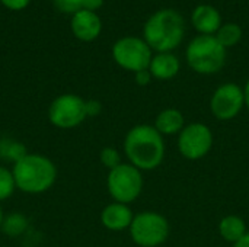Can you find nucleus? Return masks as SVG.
<instances>
[{
    "label": "nucleus",
    "instance_id": "3",
    "mask_svg": "<svg viewBox=\"0 0 249 247\" xmlns=\"http://www.w3.org/2000/svg\"><path fill=\"white\" fill-rule=\"evenodd\" d=\"M144 41L158 52H171L184 39V17L174 9H163L153 13L143 28Z\"/></svg>",
    "mask_w": 249,
    "mask_h": 247
},
{
    "label": "nucleus",
    "instance_id": "18",
    "mask_svg": "<svg viewBox=\"0 0 249 247\" xmlns=\"http://www.w3.org/2000/svg\"><path fill=\"white\" fill-rule=\"evenodd\" d=\"M26 227H28V220L22 214H12V215H9L7 218L3 220V224H1L3 231L7 236H10V237L20 236L22 233H25Z\"/></svg>",
    "mask_w": 249,
    "mask_h": 247
},
{
    "label": "nucleus",
    "instance_id": "2",
    "mask_svg": "<svg viewBox=\"0 0 249 247\" xmlns=\"http://www.w3.org/2000/svg\"><path fill=\"white\" fill-rule=\"evenodd\" d=\"M13 179L16 189L25 194H42L48 191L57 179L55 165L42 154H25L13 163Z\"/></svg>",
    "mask_w": 249,
    "mask_h": 247
},
{
    "label": "nucleus",
    "instance_id": "10",
    "mask_svg": "<svg viewBox=\"0 0 249 247\" xmlns=\"http://www.w3.org/2000/svg\"><path fill=\"white\" fill-rule=\"evenodd\" d=\"M244 105V89H241L235 83H225L219 86L210 100L212 114L220 121H231L236 118Z\"/></svg>",
    "mask_w": 249,
    "mask_h": 247
},
{
    "label": "nucleus",
    "instance_id": "27",
    "mask_svg": "<svg viewBox=\"0 0 249 247\" xmlns=\"http://www.w3.org/2000/svg\"><path fill=\"white\" fill-rule=\"evenodd\" d=\"M233 247H249V231L238 242V243H235Z\"/></svg>",
    "mask_w": 249,
    "mask_h": 247
},
{
    "label": "nucleus",
    "instance_id": "29",
    "mask_svg": "<svg viewBox=\"0 0 249 247\" xmlns=\"http://www.w3.org/2000/svg\"><path fill=\"white\" fill-rule=\"evenodd\" d=\"M3 220H4V217H3V211H1V207H0V229H1Z\"/></svg>",
    "mask_w": 249,
    "mask_h": 247
},
{
    "label": "nucleus",
    "instance_id": "19",
    "mask_svg": "<svg viewBox=\"0 0 249 247\" xmlns=\"http://www.w3.org/2000/svg\"><path fill=\"white\" fill-rule=\"evenodd\" d=\"M16 189V183L13 179L12 170L4 166H0V201H6L13 195Z\"/></svg>",
    "mask_w": 249,
    "mask_h": 247
},
{
    "label": "nucleus",
    "instance_id": "9",
    "mask_svg": "<svg viewBox=\"0 0 249 247\" xmlns=\"http://www.w3.org/2000/svg\"><path fill=\"white\" fill-rule=\"evenodd\" d=\"M213 147V132L201 122H194L182 128L178 138L179 153L188 160H198L209 154Z\"/></svg>",
    "mask_w": 249,
    "mask_h": 247
},
{
    "label": "nucleus",
    "instance_id": "4",
    "mask_svg": "<svg viewBox=\"0 0 249 247\" xmlns=\"http://www.w3.org/2000/svg\"><path fill=\"white\" fill-rule=\"evenodd\" d=\"M187 63L198 74H214L226 63V48L214 35H200L187 47Z\"/></svg>",
    "mask_w": 249,
    "mask_h": 247
},
{
    "label": "nucleus",
    "instance_id": "16",
    "mask_svg": "<svg viewBox=\"0 0 249 247\" xmlns=\"http://www.w3.org/2000/svg\"><path fill=\"white\" fill-rule=\"evenodd\" d=\"M219 233L223 240L229 243H238L248 231H247V224L245 221L238 217V215H228L222 218L219 224Z\"/></svg>",
    "mask_w": 249,
    "mask_h": 247
},
{
    "label": "nucleus",
    "instance_id": "26",
    "mask_svg": "<svg viewBox=\"0 0 249 247\" xmlns=\"http://www.w3.org/2000/svg\"><path fill=\"white\" fill-rule=\"evenodd\" d=\"M104 0H83V10H96L102 6Z\"/></svg>",
    "mask_w": 249,
    "mask_h": 247
},
{
    "label": "nucleus",
    "instance_id": "11",
    "mask_svg": "<svg viewBox=\"0 0 249 247\" xmlns=\"http://www.w3.org/2000/svg\"><path fill=\"white\" fill-rule=\"evenodd\" d=\"M133 213L127 204L112 202L107 205L101 213V223L105 229L111 231H121L130 229L133 223Z\"/></svg>",
    "mask_w": 249,
    "mask_h": 247
},
{
    "label": "nucleus",
    "instance_id": "21",
    "mask_svg": "<svg viewBox=\"0 0 249 247\" xmlns=\"http://www.w3.org/2000/svg\"><path fill=\"white\" fill-rule=\"evenodd\" d=\"M99 159H101V163L105 167H108L109 170H112V169H115L117 166L121 165L120 153L114 147H105V148H102V151L99 154Z\"/></svg>",
    "mask_w": 249,
    "mask_h": 247
},
{
    "label": "nucleus",
    "instance_id": "7",
    "mask_svg": "<svg viewBox=\"0 0 249 247\" xmlns=\"http://www.w3.org/2000/svg\"><path fill=\"white\" fill-rule=\"evenodd\" d=\"M115 63L128 71L147 70L152 61V48L144 39L136 36H125L115 42L112 48Z\"/></svg>",
    "mask_w": 249,
    "mask_h": 247
},
{
    "label": "nucleus",
    "instance_id": "6",
    "mask_svg": "<svg viewBox=\"0 0 249 247\" xmlns=\"http://www.w3.org/2000/svg\"><path fill=\"white\" fill-rule=\"evenodd\" d=\"M107 186L115 202L130 204L136 201L143 191L142 172L130 163H121L115 169L109 170Z\"/></svg>",
    "mask_w": 249,
    "mask_h": 247
},
{
    "label": "nucleus",
    "instance_id": "8",
    "mask_svg": "<svg viewBox=\"0 0 249 247\" xmlns=\"http://www.w3.org/2000/svg\"><path fill=\"white\" fill-rule=\"evenodd\" d=\"M86 100L73 93H66L53 100L48 109L50 122L60 130H70L86 119Z\"/></svg>",
    "mask_w": 249,
    "mask_h": 247
},
{
    "label": "nucleus",
    "instance_id": "14",
    "mask_svg": "<svg viewBox=\"0 0 249 247\" xmlns=\"http://www.w3.org/2000/svg\"><path fill=\"white\" fill-rule=\"evenodd\" d=\"M179 60L171 52H159L152 57L149 71L158 80H171L179 73Z\"/></svg>",
    "mask_w": 249,
    "mask_h": 247
},
{
    "label": "nucleus",
    "instance_id": "13",
    "mask_svg": "<svg viewBox=\"0 0 249 247\" xmlns=\"http://www.w3.org/2000/svg\"><path fill=\"white\" fill-rule=\"evenodd\" d=\"M101 19L90 10H80L71 20L74 35L82 41H92L101 32Z\"/></svg>",
    "mask_w": 249,
    "mask_h": 247
},
{
    "label": "nucleus",
    "instance_id": "17",
    "mask_svg": "<svg viewBox=\"0 0 249 247\" xmlns=\"http://www.w3.org/2000/svg\"><path fill=\"white\" fill-rule=\"evenodd\" d=\"M214 36L217 38V41L225 48H229V47L236 45L241 41L242 29H241V26L238 23H226V25H222L219 28V31L216 32Z\"/></svg>",
    "mask_w": 249,
    "mask_h": 247
},
{
    "label": "nucleus",
    "instance_id": "15",
    "mask_svg": "<svg viewBox=\"0 0 249 247\" xmlns=\"http://www.w3.org/2000/svg\"><path fill=\"white\" fill-rule=\"evenodd\" d=\"M184 115L175 108L163 109L155 121V128L162 135H174L179 134L184 128Z\"/></svg>",
    "mask_w": 249,
    "mask_h": 247
},
{
    "label": "nucleus",
    "instance_id": "23",
    "mask_svg": "<svg viewBox=\"0 0 249 247\" xmlns=\"http://www.w3.org/2000/svg\"><path fill=\"white\" fill-rule=\"evenodd\" d=\"M102 111V105L98 100H88L86 102V114L88 116H96Z\"/></svg>",
    "mask_w": 249,
    "mask_h": 247
},
{
    "label": "nucleus",
    "instance_id": "5",
    "mask_svg": "<svg viewBox=\"0 0 249 247\" xmlns=\"http://www.w3.org/2000/svg\"><path fill=\"white\" fill-rule=\"evenodd\" d=\"M130 236L137 246L158 247L163 245L169 236V223L158 213L144 211L134 215Z\"/></svg>",
    "mask_w": 249,
    "mask_h": 247
},
{
    "label": "nucleus",
    "instance_id": "1",
    "mask_svg": "<svg viewBox=\"0 0 249 247\" xmlns=\"http://www.w3.org/2000/svg\"><path fill=\"white\" fill-rule=\"evenodd\" d=\"M124 151L130 165L139 170H153L163 162L165 143L162 134L155 127L142 124L127 132Z\"/></svg>",
    "mask_w": 249,
    "mask_h": 247
},
{
    "label": "nucleus",
    "instance_id": "24",
    "mask_svg": "<svg viewBox=\"0 0 249 247\" xmlns=\"http://www.w3.org/2000/svg\"><path fill=\"white\" fill-rule=\"evenodd\" d=\"M153 77H152V74H150V71H149V68L147 70H142V71H137L136 73V83L139 84V86H147L149 83H150V80H152Z\"/></svg>",
    "mask_w": 249,
    "mask_h": 247
},
{
    "label": "nucleus",
    "instance_id": "20",
    "mask_svg": "<svg viewBox=\"0 0 249 247\" xmlns=\"http://www.w3.org/2000/svg\"><path fill=\"white\" fill-rule=\"evenodd\" d=\"M26 153H25L23 146L18 144L13 140H6V141L0 143V156H4L6 159H12L13 163H16Z\"/></svg>",
    "mask_w": 249,
    "mask_h": 247
},
{
    "label": "nucleus",
    "instance_id": "22",
    "mask_svg": "<svg viewBox=\"0 0 249 247\" xmlns=\"http://www.w3.org/2000/svg\"><path fill=\"white\" fill-rule=\"evenodd\" d=\"M55 6L67 13H77L83 7V0H54Z\"/></svg>",
    "mask_w": 249,
    "mask_h": 247
},
{
    "label": "nucleus",
    "instance_id": "28",
    "mask_svg": "<svg viewBox=\"0 0 249 247\" xmlns=\"http://www.w3.org/2000/svg\"><path fill=\"white\" fill-rule=\"evenodd\" d=\"M244 96H245V105L249 108V80L245 84V89H244Z\"/></svg>",
    "mask_w": 249,
    "mask_h": 247
},
{
    "label": "nucleus",
    "instance_id": "12",
    "mask_svg": "<svg viewBox=\"0 0 249 247\" xmlns=\"http://www.w3.org/2000/svg\"><path fill=\"white\" fill-rule=\"evenodd\" d=\"M191 22L201 35H216L222 26L220 13L212 4H198L193 10Z\"/></svg>",
    "mask_w": 249,
    "mask_h": 247
},
{
    "label": "nucleus",
    "instance_id": "25",
    "mask_svg": "<svg viewBox=\"0 0 249 247\" xmlns=\"http://www.w3.org/2000/svg\"><path fill=\"white\" fill-rule=\"evenodd\" d=\"M7 7H10V9H15V10H19V9H22V7H25L28 3H29V0H1Z\"/></svg>",
    "mask_w": 249,
    "mask_h": 247
}]
</instances>
